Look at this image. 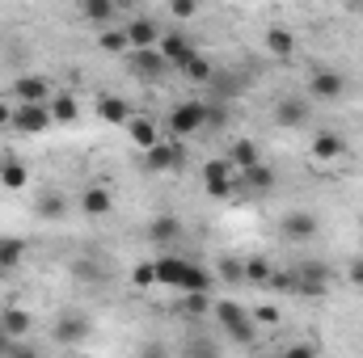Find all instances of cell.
<instances>
[{
  "mask_svg": "<svg viewBox=\"0 0 363 358\" xmlns=\"http://www.w3.org/2000/svg\"><path fill=\"white\" fill-rule=\"evenodd\" d=\"M178 236H182V219L178 215H157V219L148 224V241H157V245L178 241Z\"/></svg>",
  "mask_w": 363,
  "mask_h": 358,
  "instance_id": "obj_23",
  "label": "cell"
},
{
  "mask_svg": "<svg viewBox=\"0 0 363 358\" xmlns=\"http://www.w3.org/2000/svg\"><path fill=\"white\" fill-rule=\"evenodd\" d=\"M131 72H135V76H161V72H165L161 51H157V47H152V51H131Z\"/></svg>",
  "mask_w": 363,
  "mask_h": 358,
  "instance_id": "obj_20",
  "label": "cell"
},
{
  "mask_svg": "<svg viewBox=\"0 0 363 358\" xmlns=\"http://www.w3.org/2000/svg\"><path fill=\"white\" fill-rule=\"evenodd\" d=\"M26 181H30V173H26V165H21V161H4L0 185H9V190H26Z\"/></svg>",
  "mask_w": 363,
  "mask_h": 358,
  "instance_id": "obj_33",
  "label": "cell"
},
{
  "mask_svg": "<svg viewBox=\"0 0 363 358\" xmlns=\"http://www.w3.org/2000/svg\"><path fill=\"white\" fill-rule=\"evenodd\" d=\"M0 173H4V161H0Z\"/></svg>",
  "mask_w": 363,
  "mask_h": 358,
  "instance_id": "obj_46",
  "label": "cell"
},
{
  "mask_svg": "<svg viewBox=\"0 0 363 358\" xmlns=\"http://www.w3.org/2000/svg\"><path fill=\"white\" fill-rule=\"evenodd\" d=\"M267 51H271L274 59H291L296 55V34L283 30V25H271L267 30Z\"/></svg>",
  "mask_w": 363,
  "mask_h": 358,
  "instance_id": "obj_19",
  "label": "cell"
},
{
  "mask_svg": "<svg viewBox=\"0 0 363 358\" xmlns=\"http://www.w3.org/2000/svg\"><path fill=\"white\" fill-rule=\"evenodd\" d=\"M34 211H38V219H60V215L68 211V202H64L60 194H43V198L34 202Z\"/></svg>",
  "mask_w": 363,
  "mask_h": 358,
  "instance_id": "obj_31",
  "label": "cell"
},
{
  "mask_svg": "<svg viewBox=\"0 0 363 358\" xmlns=\"http://www.w3.org/2000/svg\"><path fill=\"white\" fill-rule=\"evenodd\" d=\"M279 358H317V346L313 342H296V346H287Z\"/></svg>",
  "mask_w": 363,
  "mask_h": 358,
  "instance_id": "obj_37",
  "label": "cell"
},
{
  "mask_svg": "<svg viewBox=\"0 0 363 358\" xmlns=\"http://www.w3.org/2000/svg\"><path fill=\"white\" fill-rule=\"evenodd\" d=\"M279 232H283L287 241L304 245V241H313V236L321 232V219H317L313 211H287V215H283V224H279Z\"/></svg>",
  "mask_w": 363,
  "mask_h": 358,
  "instance_id": "obj_6",
  "label": "cell"
},
{
  "mask_svg": "<svg viewBox=\"0 0 363 358\" xmlns=\"http://www.w3.org/2000/svg\"><path fill=\"white\" fill-rule=\"evenodd\" d=\"M241 274H245V282H271L274 266L267 258H250V262H241Z\"/></svg>",
  "mask_w": 363,
  "mask_h": 358,
  "instance_id": "obj_30",
  "label": "cell"
},
{
  "mask_svg": "<svg viewBox=\"0 0 363 358\" xmlns=\"http://www.w3.org/2000/svg\"><path fill=\"white\" fill-rule=\"evenodd\" d=\"M241 181H245V190H250V194H271L279 178H274L271 165H254V169H245V173H241Z\"/></svg>",
  "mask_w": 363,
  "mask_h": 358,
  "instance_id": "obj_22",
  "label": "cell"
},
{
  "mask_svg": "<svg viewBox=\"0 0 363 358\" xmlns=\"http://www.w3.org/2000/svg\"><path fill=\"white\" fill-rule=\"evenodd\" d=\"M127 42H131V51H152V47H161V25L152 17H135L127 25Z\"/></svg>",
  "mask_w": 363,
  "mask_h": 358,
  "instance_id": "obj_12",
  "label": "cell"
},
{
  "mask_svg": "<svg viewBox=\"0 0 363 358\" xmlns=\"http://www.w3.org/2000/svg\"><path fill=\"white\" fill-rule=\"evenodd\" d=\"M0 127H13V105L9 101H0Z\"/></svg>",
  "mask_w": 363,
  "mask_h": 358,
  "instance_id": "obj_44",
  "label": "cell"
},
{
  "mask_svg": "<svg viewBox=\"0 0 363 358\" xmlns=\"http://www.w3.org/2000/svg\"><path fill=\"white\" fill-rule=\"evenodd\" d=\"M182 76H186L190 85H211V81H216V64H211L207 55H194V59L186 64V72H182Z\"/></svg>",
  "mask_w": 363,
  "mask_h": 358,
  "instance_id": "obj_24",
  "label": "cell"
},
{
  "mask_svg": "<svg viewBox=\"0 0 363 358\" xmlns=\"http://www.w3.org/2000/svg\"><path fill=\"white\" fill-rule=\"evenodd\" d=\"M207 127V105L203 101H182L169 114V135H199Z\"/></svg>",
  "mask_w": 363,
  "mask_h": 358,
  "instance_id": "obj_3",
  "label": "cell"
},
{
  "mask_svg": "<svg viewBox=\"0 0 363 358\" xmlns=\"http://www.w3.org/2000/svg\"><path fill=\"white\" fill-rule=\"evenodd\" d=\"M250 316H254V325H271V329L279 325V321H283V312H279L274 304H258V308H254Z\"/></svg>",
  "mask_w": 363,
  "mask_h": 358,
  "instance_id": "obj_34",
  "label": "cell"
},
{
  "mask_svg": "<svg viewBox=\"0 0 363 358\" xmlns=\"http://www.w3.org/2000/svg\"><path fill=\"white\" fill-rule=\"evenodd\" d=\"M308 97H283L279 105H274V122L279 127H304L308 122Z\"/></svg>",
  "mask_w": 363,
  "mask_h": 358,
  "instance_id": "obj_13",
  "label": "cell"
},
{
  "mask_svg": "<svg viewBox=\"0 0 363 358\" xmlns=\"http://www.w3.org/2000/svg\"><path fill=\"white\" fill-rule=\"evenodd\" d=\"M220 278H228V282H241V278H245V274H241V262L224 258V262H220Z\"/></svg>",
  "mask_w": 363,
  "mask_h": 358,
  "instance_id": "obj_39",
  "label": "cell"
},
{
  "mask_svg": "<svg viewBox=\"0 0 363 358\" xmlns=\"http://www.w3.org/2000/svg\"><path fill=\"white\" fill-rule=\"evenodd\" d=\"M97 114H101L106 122H114V127H127V122H131L127 101H123V97H110V93H106V97H97Z\"/></svg>",
  "mask_w": 363,
  "mask_h": 358,
  "instance_id": "obj_21",
  "label": "cell"
},
{
  "mask_svg": "<svg viewBox=\"0 0 363 358\" xmlns=\"http://www.w3.org/2000/svg\"><path fill=\"white\" fill-rule=\"evenodd\" d=\"M182 312H186V316H211V295H207V291L182 295Z\"/></svg>",
  "mask_w": 363,
  "mask_h": 358,
  "instance_id": "obj_32",
  "label": "cell"
},
{
  "mask_svg": "<svg viewBox=\"0 0 363 358\" xmlns=\"http://www.w3.org/2000/svg\"><path fill=\"white\" fill-rule=\"evenodd\" d=\"M169 13H174L178 21H190V17L199 13V4H194V0H174V4H169Z\"/></svg>",
  "mask_w": 363,
  "mask_h": 358,
  "instance_id": "obj_38",
  "label": "cell"
},
{
  "mask_svg": "<svg viewBox=\"0 0 363 358\" xmlns=\"http://www.w3.org/2000/svg\"><path fill=\"white\" fill-rule=\"evenodd\" d=\"M9 358H43V354H38V346H30V342H13V346H9Z\"/></svg>",
  "mask_w": 363,
  "mask_h": 358,
  "instance_id": "obj_40",
  "label": "cell"
},
{
  "mask_svg": "<svg viewBox=\"0 0 363 358\" xmlns=\"http://www.w3.org/2000/svg\"><path fill=\"white\" fill-rule=\"evenodd\" d=\"M0 329H4L13 342H26V333L34 329V316H30L26 308H4V312H0Z\"/></svg>",
  "mask_w": 363,
  "mask_h": 358,
  "instance_id": "obj_17",
  "label": "cell"
},
{
  "mask_svg": "<svg viewBox=\"0 0 363 358\" xmlns=\"http://www.w3.org/2000/svg\"><path fill=\"white\" fill-rule=\"evenodd\" d=\"M237 173H245V169H254V165H262V156H258V144L254 139H237L233 148H228V156H224Z\"/></svg>",
  "mask_w": 363,
  "mask_h": 358,
  "instance_id": "obj_18",
  "label": "cell"
},
{
  "mask_svg": "<svg viewBox=\"0 0 363 358\" xmlns=\"http://www.w3.org/2000/svg\"><path fill=\"white\" fill-rule=\"evenodd\" d=\"M182 358H220V346H216L211 337H186Z\"/></svg>",
  "mask_w": 363,
  "mask_h": 358,
  "instance_id": "obj_27",
  "label": "cell"
},
{
  "mask_svg": "<svg viewBox=\"0 0 363 358\" xmlns=\"http://www.w3.org/2000/svg\"><path fill=\"white\" fill-rule=\"evenodd\" d=\"M157 51H161L165 68H182V72H186V64L199 55V51H194V42H190L186 34H161V47H157Z\"/></svg>",
  "mask_w": 363,
  "mask_h": 358,
  "instance_id": "obj_8",
  "label": "cell"
},
{
  "mask_svg": "<svg viewBox=\"0 0 363 358\" xmlns=\"http://www.w3.org/2000/svg\"><path fill=\"white\" fill-rule=\"evenodd\" d=\"M347 89V81L334 72V68H317L313 76H308V97H317V101H338Z\"/></svg>",
  "mask_w": 363,
  "mask_h": 358,
  "instance_id": "obj_11",
  "label": "cell"
},
{
  "mask_svg": "<svg viewBox=\"0 0 363 358\" xmlns=\"http://www.w3.org/2000/svg\"><path fill=\"white\" fill-rule=\"evenodd\" d=\"M26 258V241H0V274L4 270H17Z\"/></svg>",
  "mask_w": 363,
  "mask_h": 358,
  "instance_id": "obj_28",
  "label": "cell"
},
{
  "mask_svg": "<svg viewBox=\"0 0 363 358\" xmlns=\"http://www.w3.org/2000/svg\"><path fill=\"white\" fill-rule=\"evenodd\" d=\"M77 114H81V105H77L72 93H55L51 97V122H77Z\"/></svg>",
  "mask_w": 363,
  "mask_h": 358,
  "instance_id": "obj_25",
  "label": "cell"
},
{
  "mask_svg": "<svg viewBox=\"0 0 363 358\" xmlns=\"http://www.w3.org/2000/svg\"><path fill=\"white\" fill-rule=\"evenodd\" d=\"M9 346H13V337H9V333L0 329V358H9Z\"/></svg>",
  "mask_w": 363,
  "mask_h": 358,
  "instance_id": "obj_45",
  "label": "cell"
},
{
  "mask_svg": "<svg viewBox=\"0 0 363 358\" xmlns=\"http://www.w3.org/2000/svg\"><path fill=\"white\" fill-rule=\"evenodd\" d=\"M131 282L135 287H157V266L152 262H140V266L131 270Z\"/></svg>",
  "mask_w": 363,
  "mask_h": 358,
  "instance_id": "obj_35",
  "label": "cell"
},
{
  "mask_svg": "<svg viewBox=\"0 0 363 358\" xmlns=\"http://www.w3.org/2000/svg\"><path fill=\"white\" fill-rule=\"evenodd\" d=\"M81 211H85L89 219L110 215V211H114V194H110L106 185H89V190H81Z\"/></svg>",
  "mask_w": 363,
  "mask_h": 358,
  "instance_id": "obj_15",
  "label": "cell"
},
{
  "mask_svg": "<svg viewBox=\"0 0 363 358\" xmlns=\"http://www.w3.org/2000/svg\"><path fill=\"white\" fill-rule=\"evenodd\" d=\"M81 17H85V21H97V25L114 21V0H85V4H81Z\"/></svg>",
  "mask_w": 363,
  "mask_h": 358,
  "instance_id": "obj_26",
  "label": "cell"
},
{
  "mask_svg": "<svg viewBox=\"0 0 363 358\" xmlns=\"http://www.w3.org/2000/svg\"><path fill=\"white\" fill-rule=\"evenodd\" d=\"M127 139H131L140 152H152V148L161 144V131H157L152 118H131V122H127Z\"/></svg>",
  "mask_w": 363,
  "mask_h": 358,
  "instance_id": "obj_16",
  "label": "cell"
},
{
  "mask_svg": "<svg viewBox=\"0 0 363 358\" xmlns=\"http://www.w3.org/2000/svg\"><path fill=\"white\" fill-rule=\"evenodd\" d=\"M97 47H101L106 55H123V51H131L127 30H106V34H97Z\"/></svg>",
  "mask_w": 363,
  "mask_h": 358,
  "instance_id": "obj_29",
  "label": "cell"
},
{
  "mask_svg": "<svg viewBox=\"0 0 363 358\" xmlns=\"http://www.w3.org/2000/svg\"><path fill=\"white\" fill-rule=\"evenodd\" d=\"M211 316L220 321V329H224V337H233L237 346H250L254 337H258V325H254V316L237 304V299H216L211 304Z\"/></svg>",
  "mask_w": 363,
  "mask_h": 358,
  "instance_id": "obj_2",
  "label": "cell"
},
{
  "mask_svg": "<svg viewBox=\"0 0 363 358\" xmlns=\"http://www.w3.org/2000/svg\"><path fill=\"white\" fill-rule=\"evenodd\" d=\"M135 358H169V346H165V342H144V346L135 350Z\"/></svg>",
  "mask_w": 363,
  "mask_h": 358,
  "instance_id": "obj_36",
  "label": "cell"
},
{
  "mask_svg": "<svg viewBox=\"0 0 363 358\" xmlns=\"http://www.w3.org/2000/svg\"><path fill=\"white\" fill-rule=\"evenodd\" d=\"M308 152H313V161H338V156H347V139L338 131H317Z\"/></svg>",
  "mask_w": 363,
  "mask_h": 358,
  "instance_id": "obj_14",
  "label": "cell"
},
{
  "mask_svg": "<svg viewBox=\"0 0 363 358\" xmlns=\"http://www.w3.org/2000/svg\"><path fill=\"white\" fill-rule=\"evenodd\" d=\"M157 282L161 287H174L182 295H194V291H211V274L199 266V262H186V258H157Z\"/></svg>",
  "mask_w": 363,
  "mask_h": 358,
  "instance_id": "obj_1",
  "label": "cell"
},
{
  "mask_svg": "<svg viewBox=\"0 0 363 358\" xmlns=\"http://www.w3.org/2000/svg\"><path fill=\"white\" fill-rule=\"evenodd\" d=\"M72 274H77V278H85V282H97V278H101L93 262H77V266H72Z\"/></svg>",
  "mask_w": 363,
  "mask_h": 358,
  "instance_id": "obj_41",
  "label": "cell"
},
{
  "mask_svg": "<svg viewBox=\"0 0 363 358\" xmlns=\"http://www.w3.org/2000/svg\"><path fill=\"white\" fill-rule=\"evenodd\" d=\"M55 97V85L47 76H17L13 81V101L17 105H51Z\"/></svg>",
  "mask_w": 363,
  "mask_h": 358,
  "instance_id": "obj_4",
  "label": "cell"
},
{
  "mask_svg": "<svg viewBox=\"0 0 363 358\" xmlns=\"http://www.w3.org/2000/svg\"><path fill=\"white\" fill-rule=\"evenodd\" d=\"M51 127V105H13V131L17 135H43Z\"/></svg>",
  "mask_w": 363,
  "mask_h": 358,
  "instance_id": "obj_5",
  "label": "cell"
},
{
  "mask_svg": "<svg viewBox=\"0 0 363 358\" xmlns=\"http://www.w3.org/2000/svg\"><path fill=\"white\" fill-rule=\"evenodd\" d=\"M233 173H237V169H233L228 161H207V165H203V190L216 194V198H228V194H233Z\"/></svg>",
  "mask_w": 363,
  "mask_h": 358,
  "instance_id": "obj_10",
  "label": "cell"
},
{
  "mask_svg": "<svg viewBox=\"0 0 363 358\" xmlns=\"http://www.w3.org/2000/svg\"><path fill=\"white\" fill-rule=\"evenodd\" d=\"M228 122V110L224 105H207V127H224Z\"/></svg>",
  "mask_w": 363,
  "mask_h": 358,
  "instance_id": "obj_42",
  "label": "cell"
},
{
  "mask_svg": "<svg viewBox=\"0 0 363 358\" xmlns=\"http://www.w3.org/2000/svg\"><path fill=\"white\" fill-rule=\"evenodd\" d=\"M186 165V148L182 144H157L152 152H144V169L148 173H174V169H182Z\"/></svg>",
  "mask_w": 363,
  "mask_h": 358,
  "instance_id": "obj_7",
  "label": "cell"
},
{
  "mask_svg": "<svg viewBox=\"0 0 363 358\" xmlns=\"http://www.w3.org/2000/svg\"><path fill=\"white\" fill-rule=\"evenodd\" d=\"M347 278H351L355 287H363V258H355V262L347 266Z\"/></svg>",
  "mask_w": 363,
  "mask_h": 358,
  "instance_id": "obj_43",
  "label": "cell"
},
{
  "mask_svg": "<svg viewBox=\"0 0 363 358\" xmlns=\"http://www.w3.org/2000/svg\"><path fill=\"white\" fill-rule=\"evenodd\" d=\"M51 337H55L60 346H81V342L89 337V316H81V312H64V316L55 321Z\"/></svg>",
  "mask_w": 363,
  "mask_h": 358,
  "instance_id": "obj_9",
  "label": "cell"
}]
</instances>
